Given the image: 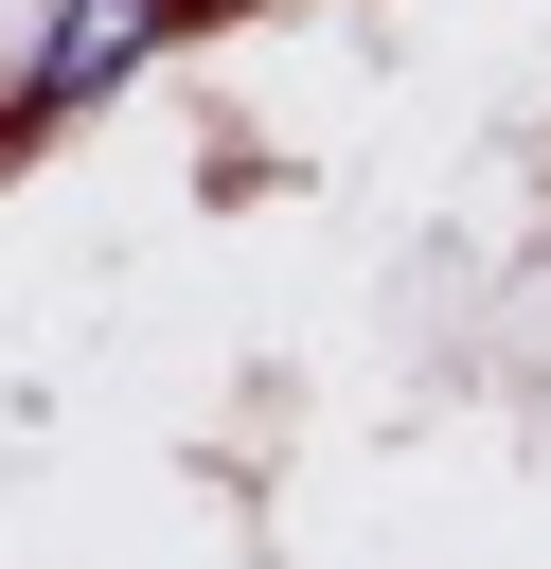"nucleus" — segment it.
<instances>
[{
  "mask_svg": "<svg viewBox=\"0 0 551 569\" xmlns=\"http://www.w3.org/2000/svg\"><path fill=\"white\" fill-rule=\"evenodd\" d=\"M178 18H196V0H36L0 124H18V142H36V124H89L124 71H160V36H178Z\"/></svg>",
  "mask_w": 551,
  "mask_h": 569,
  "instance_id": "f257e3e1",
  "label": "nucleus"
}]
</instances>
